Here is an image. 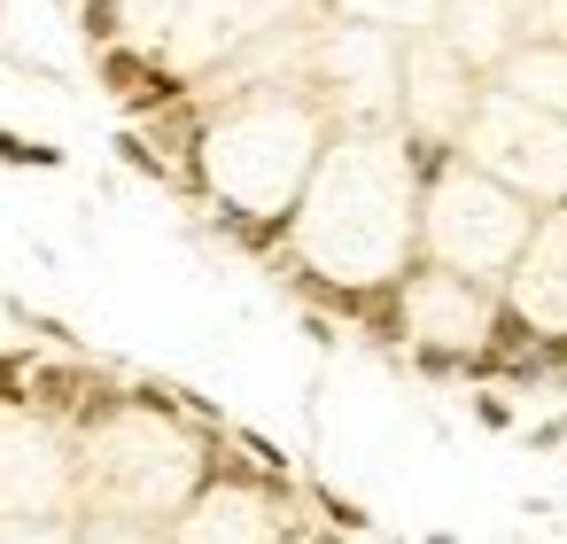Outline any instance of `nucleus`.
<instances>
[{"instance_id": "obj_1", "label": "nucleus", "mask_w": 567, "mask_h": 544, "mask_svg": "<svg viewBox=\"0 0 567 544\" xmlns=\"http://www.w3.org/2000/svg\"><path fill=\"white\" fill-rule=\"evenodd\" d=\"M86 389H94L86 366H40V358H32V404H40V412H79Z\"/></svg>"}, {"instance_id": "obj_2", "label": "nucleus", "mask_w": 567, "mask_h": 544, "mask_svg": "<svg viewBox=\"0 0 567 544\" xmlns=\"http://www.w3.org/2000/svg\"><path fill=\"white\" fill-rule=\"evenodd\" d=\"M0 164H17V172H63V148L32 141V133H9L0 125Z\"/></svg>"}, {"instance_id": "obj_3", "label": "nucleus", "mask_w": 567, "mask_h": 544, "mask_svg": "<svg viewBox=\"0 0 567 544\" xmlns=\"http://www.w3.org/2000/svg\"><path fill=\"white\" fill-rule=\"evenodd\" d=\"M311 497H319V513H327V528H334V536H358V528H373V521H365V505H358V497H342L334 482H311Z\"/></svg>"}, {"instance_id": "obj_4", "label": "nucleus", "mask_w": 567, "mask_h": 544, "mask_svg": "<svg viewBox=\"0 0 567 544\" xmlns=\"http://www.w3.org/2000/svg\"><path fill=\"white\" fill-rule=\"evenodd\" d=\"M412 366L427 381H466V350H451V342H412Z\"/></svg>"}, {"instance_id": "obj_5", "label": "nucleus", "mask_w": 567, "mask_h": 544, "mask_svg": "<svg viewBox=\"0 0 567 544\" xmlns=\"http://www.w3.org/2000/svg\"><path fill=\"white\" fill-rule=\"evenodd\" d=\"M0 404H32V350H0Z\"/></svg>"}, {"instance_id": "obj_6", "label": "nucleus", "mask_w": 567, "mask_h": 544, "mask_svg": "<svg viewBox=\"0 0 567 544\" xmlns=\"http://www.w3.org/2000/svg\"><path fill=\"white\" fill-rule=\"evenodd\" d=\"M117 164H133V172H148V179H179V172H172V164H164V156H156V148L141 141V133H117Z\"/></svg>"}, {"instance_id": "obj_7", "label": "nucleus", "mask_w": 567, "mask_h": 544, "mask_svg": "<svg viewBox=\"0 0 567 544\" xmlns=\"http://www.w3.org/2000/svg\"><path fill=\"white\" fill-rule=\"evenodd\" d=\"M474 420H482L489 435H513V397H505V389H474Z\"/></svg>"}, {"instance_id": "obj_8", "label": "nucleus", "mask_w": 567, "mask_h": 544, "mask_svg": "<svg viewBox=\"0 0 567 544\" xmlns=\"http://www.w3.org/2000/svg\"><path fill=\"white\" fill-rule=\"evenodd\" d=\"M79 32H86L94 48H117V0H86V17H79Z\"/></svg>"}, {"instance_id": "obj_9", "label": "nucleus", "mask_w": 567, "mask_h": 544, "mask_svg": "<svg viewBox=\"0 0 567 544\" xmlns=\"http://www.w3.org/2000/svg\"><path fill=\"white\" fill-rule=\"evenodd\" d=\"M528 443H536V451H559V443H567V420H544V428H528Z\"/></svg>"}]
</instances>
